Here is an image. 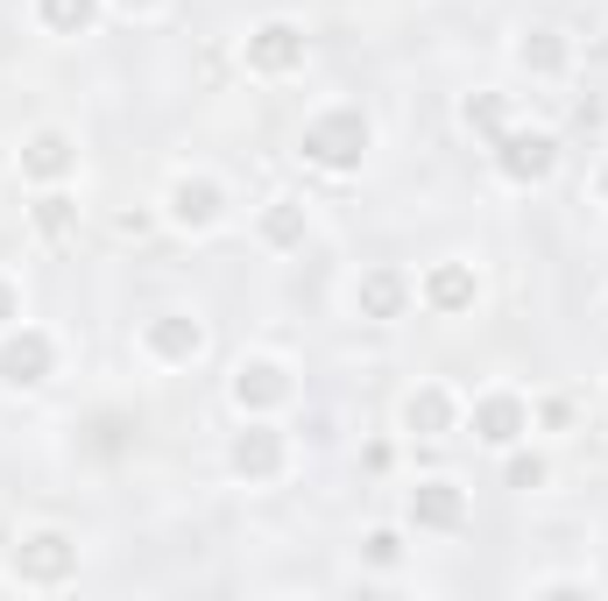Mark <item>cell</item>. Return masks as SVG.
<instances>
[{
  "instance_id": "cell-1",
  "label": "cell",
  "mask_w": 608,
  "mask_h": 601,
  "mask_svg": "<svg viewBox=\"0 0 608 601\" xmlns=\"http://www.w3.org/2000/svg\"><path fill=\"white\" fill-rule=\"evenodd\" d=\"M14 574H22V580H64V574H71V545H64L57 531L28 538V545L14 552Z\"/></svg>"
},
{
  "instance_id": "cell-2",
  "label": "cell",
  "mask_w": 608,
  "mask_h": 601,
  "mask_svg": "<svg viewBox=\"0 0 608 601\" xmlns=\"http://www.w3.org/2000/svg\"><path fill=\"white\" fill-rule=\"evenodd\" d=\"M361 142H368V128L339 114V120H325V128L305 134V156H319V163H354V149H361Z\"/></svg>"
},
{
  "instance_id": "cell-3",
  "label": "cell",
  "mask_w": 608,
  "mask_h": 601,
  "mask_svg": "<svg viewBox=\"0 0 608 601\" xmlns=\"http://www.w3.org/2000/svg\"><path fill=\"white\" fill-rule=\"evenodd\" d=\"M43 368H50V340H43V333L0 347V382H43Z\"/></svg>"
},
{
  "instance_id": "cell-4",
  "label": "cell",
  "mask_w": 608,
  "mask_h": 601,
  "mask_svg": "<svg viewBox=\"0 0 608 601\" xmlns=\"http://www.w3.org/2000/svg\"><path fill=\"white\" fill-rule=\"evenodd\" d=\"M298 57H305V36H298V28H262V36L248 43V64H255V71H290Z\"/></svg>"
},
{
  "instance_id": "cell-5",
  "label": "cell",
  "mask_w": 608,
  "mask_h": 601,
  "mask_svg": "<svg viewBox=\"0 0 608 601\" xmlns=\"http://www.w3.org/2000/svg\"><path fill=\"white\" fill-rule=\"evenodd\" d=\"M502 170L524 185V177H545L552 170V134H516V142H502Z\"/></svg>"
},
{
  "instance_id": "cell-6",
  "label": "cell",
  "mask_w": 608,
  "mask_h": 601,
  "mask_svg": "<svg viewBox=\"0 0 608 601\" xmlns=\"http://www.w3.org/2000/svg\"><path fill=\"white\" fill-rule=\"evenodd\" d=\"M234 468L241 474H276L284 468V446H276V432H241V439H234Z\"/></svg>"
},
{
  "instance_id": "cell-7",
  "label": "cell",
  "mask_w": 608,
  "mask_h": 601,
  "mask_svg": "<svg viewBox=\"0 0 608 601\" xmlns=\"http://www.w3.org/2000/svg\"><path fill=\"white\" fill-rule=\"evenodd\" d=\"M410 517L418 523H460V488L453 481H425V488L410 495Z\"/></svg>"
},
{
  "instance_id": "cell-8",
  "label": "cell",
  "mask_w": 608,
  "mask_h": 601,
  "mask_svg": "<svg viewBox=\"0 0 608 601\" xmlns=\"http://www.w3.org/2000/svg\"><path fill=\"white\" fill-rule=\"evenodd\" d=\"M170 199H177V220H184V227H213V213H219V191L213 185H177Z\"/></svg>"
},
{
  "instance_id": "cell-9",
  "label": "cell",
  "mask_w": 608,
  "mask_h": 601,
  "mask_svg": "<svg viewBox=\"0 0 608 601\" xmlns=\"http://www.w3.org/2000/svg\"><path fill=\"white\" fill-rule=\"evenodd\" d=\"M516 432H524V411H516L510 397H496V403H481V439H496V446H510Z\"/></svg>"
},
{
  "instance_id": "cell-10",
  "label": "cell",
  "mask_w": 608,
  "mask_h": 601,
  "mask_svg": "<svg viewBox=\"0 0 608 601\" xmlns=\"http://www.w3.org/2000/svg\"><path fill=\"white\" fill-rule=\"evenodd\" d=\"M276 397H284V368H270V361L241 368V403H276Z\"/></svg>"
},
{
  "instance_id": "cell-11",
  "label": "cell",
  "mask_w": 608,
  "mask_h": 601,
  "mask_svg": "<svg viewBox=\"0 0 608 601\" xmlns=\"http://www.w3.org/2000/svg\"><path fill=\"white\" fill-rule=\"evenodd\" d=\"M156 354H170V361H184V354H199V326H191V319H163L156 326Z\"/></svg>"
},
{
  "instance_id": "cell-12",
  "label": "cell",
  "mask_w": 608,
  "mask_h": 601,
  "mask_svg": "<svg viewBox=\"0 0 608 601\" xmlns=\"http://www.w3.org/2000/svg\"><path fill=\"white\" fill-rule=\"evenodd\" d=\"M64 163H71L64 134H36V142H28V170H36V177H57Z\"/></svg>"
},
{
  "instance_id": "cell-13",
  "label": "cell",
  "mask_w": 608,
  "mask_h": 601,
  "mask_svg": "<svg viewBox=\"0 0 608 601\" xmlns=\"http://www.w3.org/2000/svg\"><path fill=\"white\" fill-rule=\"evenodd\" d=\"M410 425L418 432H446V397H439V389H425V397H410Z\"/></svg>"
},
{
  "instance_id": "cell-14",
  "label": "cell",
  "mask_w": 608,
  "mask_h": 601,
  "mask_svg": "<svg viewBox=\"0 0 608 601\" xmlns=\"http://www.w3.org/2000/svg\"><path fill=\"white\" fill-rule=\"evenodd\" d=\"M467 297H474V283L467 276H460V269H439V276H432V305H467Z\"/></svg>"
},
{
  "instance_id": "cell-15",
  "label": "cell",
  "mask_w": 608,
  "mask_h": 601,
  "mask_svg": "<svg viewBox=\"0 0 608 601\" xmlns=\"http://www.w3.org/2000/svg\"><path fill=\"white\" fill-rule=\"evenodd\" d=\"M43 14H50V28H85L93 22V0H43Z\"/></svg>"
},
{
  "instance_id": "cell-16",
  "label": "cell",
  "mask_w": 608,
  "mask_h": 601,
  "mask_svg": "<svg viewBox=\"0 0 608 601\" xmlns=\"http://www.w3.org/2000/svg\"><path fill=\"white\" fill-rule=\"evenodd\" d=\"M361 297H368V311H396V297H404V291H396V276H375Z\"/></svg>"
},
{
  "instance_id": "cell-17",
  "label": "cell",
  "mask_w": 608,
  "mask_h": 601,
  "mask_svg": "<svg viewBox=\"0 0 608 601\" xmlns=\"http://www.w3.org/2000/svg\"><path fill=\"white\" fill-rule=\"evenodd\" d=\"M524 64H545V71H552V64H559V43H524Z\"/></svg>"
},
{
  "instance_id": "cell-18",
  "label": "cell",
  "mask_w": 608,
  "mask_h": 601,
  "mask_svg": "<svg viewBox=\"0 0 608 601\" xmlns=\"http://www.w3.org/2000/svg\"><path fill=\"white\" fill-rule=\"evenodd\" d=\"M8 311H14V297H8V291H0V319H8Z\"/></svg>"
},
{
  "instance_id": "cell-19",
  "label": "cell",
  "mask_w": 608,
  "mask_h": 601,
  "mask_svg": "<svg viewBox=\"0 0 608 601\" xmlns=\"http://www.w3.org/2000/svg\"><path fill=\"white\" fill-rule=\"evenodd\" d=\"M128 8H150V0H128Z\"/></svg>"
},
{
  "instance_id": "cell-20",
  "label": "cell",
  "mask_w": 608,
  "mask_h": 601,
  "mask_svg": "<svg viewBox=\"0 0 608 601\" xmlns=\"http://www.w3.org/2000/svg\"><path fill=\"white\" fill-rule=\"evenodd\" d=\"M601 199H608V177H601Z\"/></svg>"
}]
</instances>
